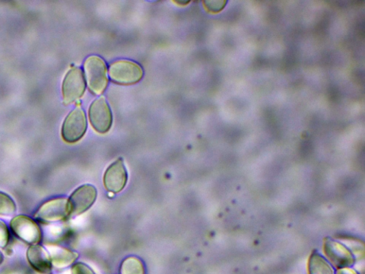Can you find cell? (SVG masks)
I'll list each match as a JSON object with an SVG mask.
<instances>
[{"instance_id": "cell-14", "label": "cell", "mask_w": 365, "mask_h": 274, "mask_svg": "<svg viewBox=\"0 0 365 274\" xmlns=\"http://www.w3.org/2000/svg\"><path fill=\"white\" fill-rule=\"evenodd\" d=\"M121 274H145L144 264L136 257H129L121 264Z\"/></svg>"}, {"instance_id": "cell-7", "label": "cell", "mask_w": 365, "mask_h": 274, "mask_svg": "<svg viewBox=\"0 0 365 274\" xmlns=\"http://www.w3.org/2000/svg\"><path fill=\"white\" fill-rule=\"evenodd\" d=\"M97 196L96 188L85 184L75 190L68 201L71 216H77L88 211L95 202Z\"/></svg>"}, {"instance_id": "cell-17", "label": "cell", "mask_w": 365, "mask_h": 274, "mask_svg": "<svg viewBox=\"0 0 365 274\" xmlns=\"http://www.w3.org/2000/svg\"><path fill=\"white\" fill-rule=\"evenodd\" d=\"M205 8L212 12H218L221 11L227 2L225 1H205L203 2Z\"/></svg>"}, {"instance_id": "cell-16", "label": "cell", "mask_w": 365, "mask_h": 274, "mask_svg": "<svg viewBox=\"0 0 365 274\" xmlns=\"http://www.w3.org/2000/svg\"><path fill=\"white\" fill-rule=\"evenodd\" d=\"M10 233L5 223L0 221V248H5L9 242Z\"/></svg>"}, {"instance_id": "cell-8", "label": "cell", "mask_w": 365, "mask_h": 274, "mask_svg": "<svg viewBox=\"0 0 365 274\" xmlns=\"http://www.w3.org/2000/svg\"><path fill=\"white\" fill-rule=\"evenodd\" d=\"M324 251L329 262L338 269L349 268L354 264L355 260L352 253L332 238L325 239Z\"/></svg>"}, {"instance_id": "cell-1", "label": "cell", "mask_w": 365, "mask_h": 274, "mask_svg": "<svg viewBox=\"0 0 365 274\" xmlns=\"http://www.w3.org/2000/svg\"><path fill=\"white\" fill-rule=\"evenodd\" d=\"M84 71L90 91L101 94L107 88L108 78L105 62L99 57L92 56L85 61Z\"/></svg>"}, {"instance_id": "cell-18", "label": "cell", "mask_w": 365, "mask_h": 274, "mask_svg": "<svg viewBox=\"0 0 365 274\" xmlns=\"http://www.w3.org/2000/svg\"><path fill=\"white\" fill-rule=\"evenodd\" d=\"M73 274H95L93 270L83 263L75 264L72 269Z\"/></svg>"}, {"instance_id": "cell-12", "label": "cell", "mask_w": 365, "mask_h": 274, "mask_svg": "<svg viewBox=\"0 0 365 274\" xmlns=\"http://www.w3.org/2000/svg\"><path fill=\"white\" fill-rule=\"evenodd\" d=\"M49 251L51 264L59 269L71 265L78 257L77 253L60 247H51Z\"/></svg>"}, {"instance_id": "cell-3", "label": "cell", "mask_w": 365, "mask_h": 274, "mask_svg": "<svg viewBox=\"0 0 365 274\" xmlns=\"http://www.w3.org/2000/svg\"><path fill=\"white\" fill-rule=\"evenodd\" d=\"M88 128V121L84 112L80 108L72 111L64 120L62 135L68 143H75L80 140Z\"/></svg>"}, {"instance_id": "cell-21", "label": "cell", "mask_w": 365, "mask_h": 274, "mask_svg": "<svg viewBox=\"0 0 365 274\" xmlns=\"http://www.w3.org/2000/svg\"><path fill=\"white\" fill-rule=\"evenodd\" d=\"M4 260V256L1 252H0V264L3 263Z\"/></svg>"}, {"instance_id": "cell-5", "label": "cell", "mask_w": 365, "mask_h": 274, "mask_svg": "<svg viewBox=\"0 0 365 274\" xmlns=\"http://www.w3.org/2000/svg\"><path fill=\"white\" fill-rule=\"evenodd\" d=\"M89 116L91 125L97 132H109L112 125V114L105 98L100 97L92 102Z\"/></svg>"}, {"instance_id": "cell-4", "label": "cell", "mask_w": 365, "mask_h": 274, "mask_svg": "<svg viewBox=\"0 0 365 274\" xmlns=\"http://www.w3.org/2000/svg\"><path fill=\"white\" fill-rule=\"evenodd\" d=\"M14 234L25 242L36 245L41 241L42 234L37 223L28 216L20 215L14 217L10 223Z\"/></svg>"}, {"instance_id": "cell-11", "label": "cell", "mask_w": 365, "mask_h": 274, "mask_svg": "<svg viewBox=\"0 0 365 274\" xmlns=\"http://www.w3.org/2000/svg\"><path fill=\"white\" fill-rule=\"evenodd\" d=\"M27 260L32 267L42 274H51L52 264L48 252L41 246L32 245L27 250Z\"/></svg>"}, {"instance_id": "cell-9", "label": "cell", "mask_w": 365, "mask_h": 274, "mask_svg": "<svg viewBox=\"0 0 365 274\" xmlns=\"http://www.w3.org/2000/svg\"><path fill=\"white\" fill-rule=\"evenodd\" d=\"M128 174L123 160H118L107 169L103 177L104 186L112 193L123 191L127 185Z\"/></svg>"}, {"instance_id": "cell-20", "label": "cell", "mask_w": 365, "mask_h": 274, "mask_svg": "<svg viewBox=\"0 0 365 274\" xmlns=\"http://www.w3.org/2000/svg\"><path fill=\"white\" fill-rule=\"evenodd\" d=\"M176 3L180 5H186L187 4L189 3V2H184V1H175Z\"/></svg>"}, {"instance_id": "cell-15", "label": "cell", "mask_w": 365, "mask_h": 274, "mask_svg": "<svg viewBox=\"0 0 365 274\" xmlns=\"http://www.w3.org/2000/svg\"><path fill=\"white\" fill-rule=\"evenodd\" d=\"M16 204L8 195L0 192V215L12 216L16 212Z\"/></svg>"}, {"instance_id": "cell-10", "label": "cell", "mask_w": 365, "mask_h": 274, "mask_svg": "<svg viewBox=\"0 0 365 274\" xmlns=\"http://www.w3.org/2000/svg\"><path fill=\"white\" fill-rule=\"evenodd\" d=\"M68 216H71V210L66 199H56L45 203L36 214V219L43 222L57 221Z\"/></svg>"}, {"instance_id": "cell-2", "label": "cell", "mask_w": 365, "mask_h": 274, "mask_svg": "<svg viewBox=\"0 0 365 274\" xmlns=\"http://www.w3.org/2000/svg\"><path fill=\"white\" fill-rule=\"evenodd\" d=\"M112 80L118 84L130 85L140 81L144 75L140 65L129 60H118L110 67Z\"/></svg>"}, {"instance_id": "cell-6", "label": "cell", "mask_w": 365, "mask_h": 274, "mask_svg": "<svg viewBox=\"0 0 365 274\" xmlns=\"http://www.w3.org/2000/svg\"><path fill=\"white\" fill-rule=\"evenodd\" d=\"M86 88L83 73L78 67H73L66 74L62 84V95L66 105L82 97Z\"/></svg>"}, {"instance_id": "cell-13", "label": "cell", "mask_w": 365, "mask_h": 274, "mask_svg": "<svg viewBox=\"0 0 365 274\" xmlns=\"http://www.w3.org/2000/svg\"><path fill=\"white\" fill-rule=\"evenodd\" d=\"M309 274H334L331 266L317 252H312L308 262Z\"/></svg>"}, {"instance_id": "cell-19", "label": "cell", "mask_w": 365, "mask_h": 274, "mask_svg": "<svg viewBox=\"0 0 365 274\" xmlns=\"http://www.w3.org/2000/svg\"><path fill=\"white\" fill-rule=\"evenodd\" d=\"M337 274H357V273L351 269L343 268L338 269Z\"/></svg>"}]
</instances>
